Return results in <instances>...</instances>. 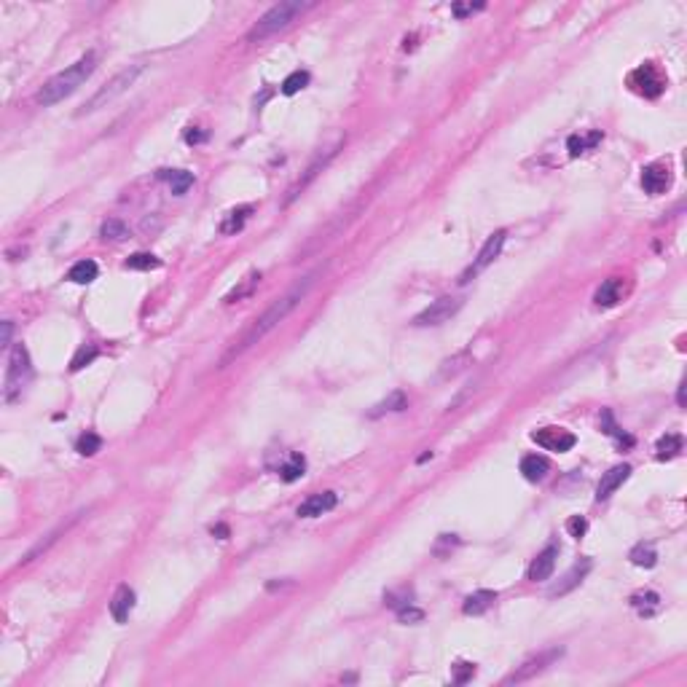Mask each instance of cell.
I'll use <instances>...</instances> for the list:
<instances>
[{
    "label": "cell",
    "instance_id": "cell-1",
    "mask_svg": "<svg viewBox=\"0 0 687 687\" xmlns=\"http://www.w3.org/2000/svg\"><path fill=\"white\" fill-rule=\"evenodd\" d=\"M314 279H317V271L306 274V277H303L301 282H296V285H293V288H290L285 296H279L277 301L271 303V306H269V309H266L261 317H255L253 325L247 328V330L239 336V341H234V344L229 347V352L220 357V368H226L231 360H237L239 355H244L247 350H253L261 338L269 336V333H271V330H274V328H277L279 323H282V320H285V317H288V314L293 312V309H296V306H298L303 298H306V293L312 290Z\"/></svg>",
    "mask_w": 687,
    "mask_h": 687
},
{
    "label": "cell",
    "instance_id": "cell-2",
    "mask_svg": "<svg viewBox=\"0 0 687 687\" xmlns=\"http://www.w3.org/2000/svg\"><path fill=\"white\" fill-rule=\"evenodd\" d=\"M94 67H97V57H94V51H89V54H84L78 62H72L70 67H65L62 72H57L51 81H46L43 89L38 92L36 102L40 105V108H51V105L62 102V99L70 97L78 86L86 84V78L94 72Z\"/></svg>",
    "mask_w": 687,
    "mask_h": 687
},
{
    "label": "cell",
    "instance_id": "cell-3",
    "mask_svg": "<svg viewBox=\"0 0 687 687\" xmlns=\"http://www.w3.org/2000/svg\"><path fill=\"white\" fill-rule=\"evenodd\" d=\"M306 9H312V3H301V0H285V3H277L271 6L269 11L253 24V30L247 33L250 40H264V38L274 36L279 30H285L290 24L296 22V16H301Z\"/></svg>",
    "mask_w": 687,
    "mask_h": 687
},
{
    "label": "cell",
    "instance_id": "cell-4",
    "mask_svg": "<svg viewBox=\"0 0 687 687\" xmlns=\"http://www.w3.org/2000/svg\"><path fill=\"white\" fill-rule=\"evenodd\" d=\"M33 379V362L30 355L22 344H16L9 355V368H6V382H3V400L6 403H16L22 398L24 386L30 384Z\"/></svg>",
    "mask_w": 687,
    "mask_h": 687
},
{
    "label": "cell",
    "instance_id": "cell-5",
    "mask_svg": "<svg viewBox=\"0 0 687 687\" xmlns=\"http://www.w3.org/2000/svg\"><path fill=\"white\" fill-rule=\"evenodd\" d=\"M143 70H145V65H129V67H124V70L113 78V81H108V84L102 86L99 92H97L89 102H86L84 108L78 110V116H86V113H94V110H99V108H108L110 102L116 99V97H121L124 92H129V86L143 75Z\"/></svg>",
    "mask_w": 687,
    "mask_h": 687
},
{
    "label": "cell",
    "instance_id": "cell-6",
    "mask_svg": "<svg viewBox=\"0 0 687 687\" xmlns=\"http://www.w3.org/2000/svg\"><path fill=\"white\" fill-rule=\"evenodd\" d=\"M465 306V301L462 298H457V296H443V298H438V301H433L424 312H419L416 317H413V325L416 328H433V325H443L446 320H451L454 314L459 312Z\"/></svg>",
    "mask_w": 687,
    "mask_h": 687
},
{
    "label": "cell",
    "instance_id": "cell-7",
    "mask_svg": "<svg viewBox=\"0 0 687 687\" xmlns=\"http://www.w3.org/2000/svg\"><path fill=\"white\" fill-rule=\"evenodd\" d=\"M505 239H507V231H494L489 239H486V244L481 247V253H478V258L472 261L470 266H467V271L462 274V285L465 282H470L472 277H478L483 269H489V266L494 264L497 258H499V253H502V247H505Z\"/></svg>",
    "mask_w": 687,
    "mask_h": 687
},
{
    "label": "cell",
    "instance_id": "cell-8",
    "mask_svg": "<svg viewBox=\"0 0 687 687\" xmlns=\"http://www.w3.org/2000/svg\"><path fill=\"white\" fill-rule=\"evenodd\" d=\"M564 655V650L561 647H553V650H545L540 652V655H534V658H529V661H524V664L513 671V674L505 679V685H519V682H526V679H531V676L543 674L548 666H553L558 658Z\"/></svg>",
    "mask_w": 687,
    "mask_h": 687
},
{
    "label": "cell",
    "instance_id": "cell-9",
    "mask_svg": "<svg viewBox=\"0 0 687 687\" xmlns=\"http://www.w3.org/2000/svg\"><path fill=\"white\" fill-rule=\"evenodd\" d=\"M628 86H631L637 94L650 97L652 99V97H658L666 89V81H664V75L658 72V67L647 62V65H642V67H637V70L628 75Z\"/></svg>",
    "mask_w": 687,
    "mask_h": 687
},
{
    "label": "cell",
    "instance_id": "cell-10",
    "mask_svg": "<svg viewBox=\"0 0 687 687\" xmlns=\"http://www.w3.org/2000/svg\"><path fill=\"white\" fill-rule=\"evenodd\" d=\"M531 440L537 446L548 448V451H558V454L575 448V443H578V438L569 433V430H564V427H543V430H534L531 433Z\"/></svg>",
    "mask_w": 687,
    "mask_h": 687
},
{
    "label": "cell",
    "instance_id": "cell-11",
    "mask_svg": "<svg viewBox=\"0 0 687 687\" xmlns=\"http://www.w3.org/2000/svg\"><path fill=\"white\" fill-rule=\"evenodd\" d=\"M338 148H341V140H338L336 145H330V148H325V151H320V153L314 156V161H312V164H309V167H306V172H303L301 178H298V183H296V185L290 188L288 202H293V199H296V196H298V193H301L303 188H306V185H309V183H312L314 178H317V175H320V172H323V169L328 167V161H330V158L336 156V153H338Z\"/></svg>",
    "mask_w": 687,
    "mask_h": 687
},
{
    "label": "cell",
    "instance_id": "cell-12",
    "mask_svg": "<svg viewBox=\"0 0 687 687\" xmlns=\"http://www.w3.org/2000/svg\"><path fill=\"white\" fill-rule=\"evenodd\" d=\"M642 188L647 193H652V196H658V193H666L669 188H671V169L666 167V164H647V167L642 169Z\"/></svg>",
    "mask_w": 687,
    "mask_h": 687
},
{
    "label": "cell",
    "instance_id": "cell-13",
    "mask_svg": "<svg viewBox=\"0 0 687 687\" xmlns=\"http://www.w3.org/2000/svg\"><path fill=\"white\" fill-rule=\"evenodd\" d=\"M628 475H631V467H628V465H615L612 470L604 472L602 481H599V486H596V502L610 499V497L615 494L617 489H620V486L628 481Z\"/></svg>",
    "mask_w": 687,
    "mask_h": 687
},
{
    "label": "cell",
    "instance_id": "cell-14",
    "mask_svg": "<svg viewBox=\"0 0 687 687\" xmlns=\"http://www.w3.org/2000/svg\"><path fill=\"white\" fill-rule=\"evenodd\" d=\"M338 502L336 492H320V494H312L306 497L301 505H298V516L301 519H317V516H323V513H328V510H333Z\"/></svg>",
    "mask_w": 687,
    "mask_h": 687
},
{
    "label": "cell",
    "instance_id": "cell-15",
    "mask_svg": "<svg viewBox=\"0 0 687 687\" xmlns=\"http://www.w3.org/2000/svg\"><path fill=\"white\" fill-rule=\"evenodd\" d=\"M623 296H626V279L612 277L607 279V282H602V288L593 293V303L602 306V309H610V306L623 301Z\"/></svg>",
    "mask_w": 687,
    "mask_h": 687
},
{
    "label": "cell",
    "instance_id": "cell-16",
    "mask_svg": "<svg viewBox=\"0 0 687 687\" xmlns=\"http://www.w3.org/2000/svg\"><path fill=\"white\" fill-rule=\"evenodd\" d=\"M588 572H591V558H583V561H578L575 567L569 569L567 575L558 580V583H556V585L548 593H551V596H564V593L575 591L580 583L585 580V575H588Z\"/></svg>",
    "mask_w": 687,
    "mask_h": 687
},
{
    "label": "cell",
    "instance_id": "cell-17",
    "mask_svg": "<svg viewBox=\"0 0 687 687\" xmlns=\"http://www.w3.org/2000/svg\"><path fill=\"white\" fill-rule=\"evenodd\" d=\"M556 558H558V548L556 545H548L543 553H537V558L529 564V580L543 583V580L551 578L556 569Z\"/></svg>",
    "mask_w": 687,
    "mask_h": 687
},
{
    "label": "cell",
    "instance_id": "cell-18",
    "mask_svg": "<svg viewBox=\"0 0 687 687\" xmlns=\"http://www.w3.org/2000/svg\"><path fill=\"white\" fill-rule=\"evenodd\" d=\"M132 610H134V591L129 585H121L119 591H116V596H113V602H110V615H113L116 623H126Z\"/></svg>",
    "mask_w": 687,
    "mask_h": 687
},
{
    "label": "cell",
    "instance_id": "cell-19",
    "mask_svg": "<svg viewBox=\"0 0 687 687\" xmlns=\"http://www.w3.org/2000/svg\"><path fill=\"white\" fill-rule=\"evenodd\" d=\"M548 472H551V462H548L543 454H526V457L521 459V475H524L526 481H531V483L543 481Z\"/></svg>",
    "mask_w": 687,
    "mask_h": 687
},
{
    "label": "cell",
    "instance_id": "cell-20",
    "mask_svg": "<svg viewBox=\"0 0 687 687\" xmlns=\"http://www.w3.org/2000/svg\"><path fill=\"white\" fill-rule=\"evenodd\" d=\"M409 409V398H406V392H400V389H395V392H389L382 403H376L374 409L368 411V416L371 419H379V416H384V413H398V411Z\"/></svg>",
    "mask_w": 687,
    "mask_h": 687
},
{
    "label": "cell",
    "instance_id": "cell-21",
    "mask_svg": "<svg viewBox=\"0 0 687 687\" xmlns=\"http://www.w3.org/2000/svg\"><path fill=\"white\" fill-rule=\"evenodd\" d=\"M261 285V271H250L247 277L239 279V285L237 288H231L226 296H223V303H237V301H244L247 296H253L255 288Z\"/></svg>",
    "mask_w": 687,
    "mask_h": 687
},
{
    "label": "cell",
    "instance_id": "cell-22",
    "mask_svg": "<svg viewBox=\"0 0 687 687\" xmlns=\"http://www.w3.org/2000/svg\"><path fill=\"white\" fill-rule=\"evenodd\" d=\"M497 602V593L494 591H475L470 593L467 599H465V604H462V612L465 615H483L486 610H492Z\"/></svg>",
    "mask_w": 687,
    "mask_h": 687
},
{
    "label": "cell",
    "instance_id": "cell-23",
    "mask_svg": "<svg viewBox=\"0 0 687 687\" xmlns=\"http://www.w3.org/2000/svg\"><path fill=\"white\" fill-rule=\"evenodd\" d=\"M602 143V132H588V134H572L567 140V151L572 158L583 156L585 151H591L596 145Z\"/></svg>",
    "mask_w": 687,
    "mask_h": 687
},
{
    "label": "cell",
    "instance_id": "cell-24",
    "mask_svg": "<svg viewBox=\"0 0 687 687\" xmlns=\"http://www.w3.org/2000/svg\"><path fill=\"white\" fill-rule=\"evenodd\" d=\"M631 607H634L639 615L650 617L661 610V596H658L655 591H637L634 596H631Z\"/></svg>",
    "mask_w": 687,
    "mask_h": 687
},
{
    "label": "cell",
    "instance_id": "cell-25",
    "mask_svg": "<svg viewBox=\"0 0 687 687\" xmlns=\"http://www.w3.org/2000/svg\"><path fill=\"white\" fill-rule=\"evenodd\" d=\"M250 212H253V205L234 207L229 215L223 217L220 231H223V234H237V231H242V229H244V223H247V217H250Z\"/></svg>",
    "mask_w": 687,
    "mask_h": 687
},
{
    "label": "cell",
    "instance_id": "cell-26",
    "mask_svg": "<svg viewBox=\"0 0 687 687\" xmlns=\"http://www.w3.org/2000/svg\"><path fill=\"white\" fill-rule=\"evenodd\" d=\"M97 274H99V269H97L94 261H78V264H72V269L67 271V279L70 282H75V285H89V282H94Z\"/></svg>",
    "mask_w": 687,
    "mask_h": 687
},
{
    "label": "cell",
    "instance_id": "cell-27",
    "mask_svg": "<svg viewBox=\"0 0 687 687\" xmlns=\"http://www.w3.org/2000/svg\"><path fill=\"white\" fill-rule=\"evenodd\" d=\"M161 178H169V188H172L175 196H183V193L193 185V175L191 172H185V169H175V172H167V169H164Z\"/></svg>",
    "mask_w": 687,
    "mask_h": 687
},
{
    "label": "cell",
    "instance_id": "cell-28",
    "mask_svg": "<svg viewBox=\"0 0 687 687\" xmlns=\"http://www.w3.org/2000/svg\"><path fill=\"white\" fill-rule=\"evenodd\" d=\"M303 470H306V462H303V457L301 454H290V459L279 467V478L285 483H293V481H298L303 475Z\"/></svg>",
    "mask_w": 687,
    "mask_h": 687
},
{
    "label": "cell",
    "instance_id": "cell-29",
    "mask_svg": "<svg viewBox=\"0 0 687 687\" xmlns=\"http://www.w3.org/2000/svg\"><path fill=\"white\" fill-rule=\"evenodd\" d=\"M679 451H682V435H676V433L664 435V438L658 440V446H655L658 459H674Z\"/></svg>",
    "mask_w": 687,
    "mask_h": 687
},
{
    "label": "cell",
    "instance_id": "cell-30",
    "mask_svg": "<svg viewBox=\"0 0 687 687\" xmlns=\"http://www.w3.org/2000/svg\"><path fill=\"white\" fill-rule=\"evenodd\" d=\"M158 261L156 255H151V253H134V255H129L126 258V269H132V271H151V269H158Z\"/></svg>",
    "mask_w": 687,
    "mask_h": 687
},
{
    "label": "cell",
    "instance_id": "cell-31",
    "mask_svg": "<svg viewBox=\"0 0 687 687\" xmlns=\"http://www.w3.org/2000/svg\"><path fill=\"white\" fill-rule=\"evenodd\" d=\"M655 561H658V553H655V548L652 545H637L634 551H631V564H637V567H655Z\"/></svg>",
    "mask_w": 687,
    "mask_h": 687
},
{
    "label": "cell",
    "instance_id": "cell-32",
    "mask_svg": "<svg viewBox=\"0 0 687 687\" xmlns=\"http://www.w3.org/2000/svg\"><path fill=\"white\" fill-rule=\"evenodd\" d=\"M602 430L607 435L617 438V443H620V446H623V443H626V446H634V438H631V435H626L615 422H612V413H610V411H604V413H602Z\"/></svg>",
    "mask_w": 687,
    "mask_h": 687
},
{
    "label": "cell",
    "instance_id": "cell-33",
    "mask_svg": "<svg viewBox=\"0 0 687 687\" xmlns=\"http://www.w3.org/2000/svg\"><path fill=\"white\" fill-rule=\"evenodd\" d=\"M97 355H99V350H97L94 344H86V347H81V350L75 352V357H72L70 362V371L75 374V371H81V368H86L89 362L97 360Z\"/></svg>",
    "mask_w": 687,
    "mask_h": 687
},
{
    "label": "cell",
    "instance_id": "cell-34",
    "mask_svg": "<svg viewBox=\"0 0 687 687\" xmlns=\"http://www.w3.org/2000/svg\"><path fill=\"white\" fill-rule=\"evenodd\" d=\"M309 84V72L306 70H296V72H290L288 78L282 81V94H296V92H301L303 86Z\"/></svg>",
    "mask_w": 687,
    "mask_h": 687
},
{
    "label": "cell",
    "instance_id": "cell-35",
    "mask_svg": "<svg viewBox=\"0 0 687 687\" xmlns=\"http://www.w3.org/2000/svg\"><path fill=\"white\" fill-rule=\"evenodd\" d=\"M99 234H102V239L121 242V239H126V237H129V229H126L121 220H108V223H102Z\"/></svg>",
    "mask_w": 687,
    "mask_h": 687
},
{
    "label": "cell",
    "instance_id": "cell-36",
    "mask_svg": "<svg viewBox=\"0 0 687 687\" xmlns=\"http://www.w3.org/2000/svg\"><path fill=\"white\" fill-rule=\"evenodd\" d=\"M384 604H386V607H392V610H403V607L413 604V593H411L409 588H400V591H386L384 593Z\"/></svg>",
    "mask_w": 687,
    "mask_h": 687
},
{
    "label": "cell",
    "instance_id": "cell-37",
    "mask_svg": "<svg viewBox=\"0 0 687 687\" xmlns=\"http://www.w3.org/2000/svg\"><path fill=\"white\" fill-rule=\"evenodd\" d=\"M75 448H78L81 457H94L97 451L102 448V438L94 433H86V435H81V440H78V446Z\"/></svg>",
    "mask_w": 687,
    "mask_h": 687
},
{
    "label": "cell",
    "instance_id": "cell-38",
    "mask_svg": "<svg viewBox=\"0 0 687 687\" xmlns=\"http://www.w3.org/2000/svg\"><path fill=\"white\" fill-rule=\"evenodd\" d=\"M472 676H475V664H457L454 666V674H451V679L457 682V685H467Z\"/></svg>",
    "mask_w": 687,
    "mask_h": 687
},
{
    "label": "cell",
    "instance_id": "cell-39",
    "mask_svg": "<svg viewBox=\"0 0 687 687\" xmlns=\"http://www.w3.org/2000/svg\"><path fill=\"white\" fill-rule=\"evenodd\" d=\"M483 9H486V3H454L451 13H454L457 19H462V16H470V13L483 11Z\"/></svg>",
    "mask_w": 687,
    "mask_h": 687
},
{
    "label": "cell",
    "instance_id": "cell-40",
    "mask_svg": "<svg viewBox=\"0 0 687 687\" xmlns=\"http://www.w3.org/2000/svg\"><path fill=\"white\" fill-rule=\"evenodd\" d=\"M398 617H400V623H422L424 612H422V610H416L413 604H409V607L398 610Z\"/></svg>",
    "mask_w": 687,
    "mask_h": 687
},
{
    "label": "cell",
    "instance_id": "cell-41",
    "mask_svg": "<svg viewBox=\"0 0 687 687\" xmlns=\"http://www.w3.org/2000/svg\"><path fill=\"white\" fill-rule=\"evenodd\" d=\"M567 531L572 534V537H585V531H588V521L583 519V516H572V519L567 521Z\"/></svg>",
    "mask_w": 687,
    "mask_h": 687
},
{
    "label": "cell",
    "instance_id": "cell-42",
    "mask_svg": "<svg viewBox=\"0 0 687 687\" xmlns=\"http://www.w3.org/2000/svg\"><path fill=\"white\" fill-rule=\"evenodd\" d=\"M202 140H205V134H202V132H193V129H188V132H185V143H202Z\"/></svg>",
    "mask_w": 687,
    "mask_h": 687
},
{
    "label": "cell",
    "instance_id": "cell-43",
    "mask_svg": "<svg viewBox=\"0 0 687 687\" xmlns=\"http://www.w3.org/2000/svg\"><path fill=\"white\" fill-rule=\"evenodd\" d=\"M9 338H11V323H3V347H9Z\"/></svg>",
    "mask_w": 687,
    "mask_h": 687
},
{
    "label": "cell",
    "instance_id": "cell-44",
    "mask_svg": "<svg viewBox=\"0 0 687 687\" xmlns=\"http://www.w3.org/2000/svg\"><path fill=\"white\" fill-rule=\"evenodd\" d=\"M212 534H220V540H226V537H229V529L220 524V526H212Z\"/></svg>",
    "mask_w": 687,
    "mask_h": 687
}]
</instances>
